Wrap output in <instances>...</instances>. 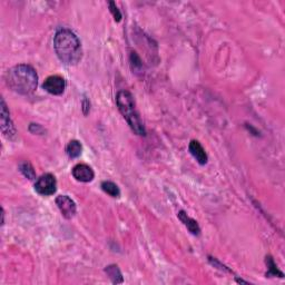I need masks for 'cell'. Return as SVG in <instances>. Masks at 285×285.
Returning <instances> with one entry per match:
<instances>
[{
	"label": "cell",
	"mask_w": 285,
	"mask_h": 285,
	"mask_svg": "<svg viewBox=\"0 0 285 285\" xmlns=\"http://www.w3.org/2000/svg\"><path fill=\"white\" fill-rule=\"evenodd\" d=\"M43 87L47 93L51 94V95H61L65 92L66 88V82L64 77L59 75H52L45 80L43 84Z\"/></svg>",
	"instance_id": "cell-5"
},
{
	"label": "cell",
	"mask_w": 285,
	"mask_h": 285,
	"mask_svg": "<svg viewBox=\"0 0 285 285\" xmlns=\"http://www.w3.org/2000/svg\"><path fill=\"white\" fill-rule=\"evenodd\" d=\"M35 190L38 194L43 196H50L56 193L57 181L52 174H45L40 176L35 184Z\"/></svg>",
	"instance_id": "cell-4"
},
{
	"label": "cell",
	"mask_w": 285,
	"mask_h": 285,
	"mask_svg": "<svg viewBox=\"0 0 285 285\" xmlns=\"http://www.w3.org/2000/svg\"><path fill=\"white\" fill-rule=\"evenodd\" d=\"M189 150L190 155L196 159V162L200 165H205L207 163V154L205 149L203 148V146L199 144L198 141H191L190 142Z\"/></svg>",
	"instance_id": "cell-9"
},
{
	"label": "cell",
	"mask_w": 285,
	"mask_h": 285,
	"mask_svg": "<svg viewBox=\"0 0 285 285\" xmlns=\"http://www.w3.org/2000/svg\"><path fill=\"white\" fill-rule=\"evenodd\" d=\"M83 146L78 141H70L66 146V154L69 158H77L82 155Z\"/></svg>",
	"instance_id": "cell-11"
},
{
	"label": "cell",
	"mask_w": 285,
	"mask_h": 285,
	"mask_svg": "<svg viewBox=\"0 0 285 285\" xmlns=\"http://www.w3.org/2000/svg\"><path fill=\"white\" fill-rule=\"evenodd\" d=\"M1 132L9 140H12L16 136V128L13 126L10 114L3 99H1Z\"/></svg>",
	"instance_id": "cell-6"
},
{
	"label": "cell",
	"mask_w": 285,
	"mask_h": 285,
	"mask_svg": "<svg viewBox=\"0 0 285 285\" xmlns=\"http://www.w3.org/2000/svg\"><path fill=\"white\" fill-rule=\"evenodd\" d=\"M108 4H109V10L111 12V15H113L115 21L119 22L120 20H122V13H120L119 9L117 8V6H116V3L114 1H110Z\"/></svg>",
	"instance_id": "cell-16"
},
{
	"label": "cell",
	"mask_w": 285,
	"mask_h": 285,
	"mask_svg": "<svg viewBox=\"0 0 285 285\" xmlns=\"http://www.w3.org/2000/svg\"><path fill=\"white\" fill-rule=\"evenodd\" d=\"M266 265H267L266 276H280V278H283V273L278 269V266H276L273 258L271 256H266Z\"/></svg>",
	"instance_id": "cell-14"
},
{
	"label": "cell",
	"mask_w": 285,
	"mask_h": 285,
	"mask_svg": "<svg viewBox=\"0 0 285 285\" xmlns=\"http://www.w3.org/2000/svg\"><path fill=\"white\" fill-rule=\"evenodd\" d=\"M105 272L108 278L111 280V282L114 284H118V283H123V275L122 272L119 271L117 265H108L105 269Z\"/></svg>",
	"instance_id": "cell-12"
},
{
	"label": "cell",
	"mask_w": 285,
	"mask_h": 285,
	"mask_svg": "<svg viewBox=\"0 0 285 285\" xmlns=\"http://www.w3.org/2000/svg\"><path fill=\"white\" fill-rule=\"evenodd\" d=\"M1 216H2V221H1V224L3 225V224H4V212H3V209H2V214H1Z\"/></svg>",
	"instance_id": "cell-17"
},
{
	"label": "cell",
	"mask_w": 285,
	"mask_h": 285,
	"mask_svg": "<svg viewBox=\"0 0 285 285\" xmlns=\"http://www.w3.org/2000/svg\"><path fill=\"white\" fill-rule=\"evenodd\" d=\"M19 169H20V172H21L22 175L28 178V180H35V178H36L35 169H34L33 166H31L30 163L25 162V163L20 164Z\"/></svg>",
	"instance_id": "cell-15"
},
{
	"label": "cell",
	"mask_w": 285,
	"mask_h": 285,
	"mask_svg": "<svg viewBox=\"0 0 285 285\" xmlns=\"http://www.w3.org/2000/svg\"><path fill=\"white\" fill-rule=\"evenodd\" d=\"M4 79L8 87L20 95H30L37 89L38 76L29 65L21 64L12 67L6 73Z\"/></svg>",
	"instance_id": "cell-2"
},
{
	"label": "cell",
	"mask_w": 285,
	"mask_h": 285,
	"mask_svg": "<svg viewBox=\"0 0 285 285\" xmlns=\"http://www.w3.org/2000/svg\"><path fill=\"white\" fill-rule=\"evenodd\" d=\"M116 104L132 131L140 136L146 135V129L138 114L133 95L127 91H120L116 96Z\"/></svg>",
	"instance_id": "cell-3"
},
{
	"label": "cell",
	"mask_w": 285,
	"mask_h": 285,
	"mask_svg": "<svg viewBox=\"0 0 285 285\" xmlns=\"http://www.w3.org/2000/svg\"><path fill=\"white\" fill-rule=\"evenodd\" d=\"M56 205L59 208L61 215L67 220H70L76 214V204L69 196L59 195L56 198Z\"/></svg>",
	"instance_id": "cell-7"
},
{
	"label": "cell",
	"mask_w": 285,
	"mask_h": 285,
	"mask_svg": "<svg viewBox=\"0 0 285 285\" xmlns=\"http://www.w3.org/2000/svg\"><path fill=\"white\" fill-rule=\"evenodd\" d=\"M177 216H178V218H180L183 224L187 227V230H189L191 234L193 235H199L200 234V229L197 224V222L187 215L184 211H181L180 213H178Z\"/></svg>",
	"instance_id": "cell-10"
},
{
	"label": "cell",
	"mask_w": 285,
	"mask_h": 285,
	"mask_svg": "<svg viewBox=\"0 0 285 285\" xmlns=\"http://www.w3.org/2000/svg\"><path fill=\"white\" fill-rule=\"evenodd\" d=\"M73 176L75 180L83 183H89L95 177L93 168L87 164H77L73 168Z\"/></svg>",
	"instance_id": "cell-8"
},
{
	"label": "cell",
	"mask_w": 285,
	"mask_h": 285,
	"mask_svg": "<svg viewBox=\"0 0 285 285\" xmlns=\"http://www.w3.org/2000/svg\"><path fill=\"white\" fill-rule=\"evenodd\" d=\"M101 190L107 193L108 195H110L111 197H119L120 196V190L119 187L115 184L113 182H109V181H105L101 183Z\"/></svg>",
	"instance_id": "cell-13"
},
{
	"label": "cell",
	"mask_w": 285,
	"mask_h": 285,
	"mask_svg": "<svg viewBox=\"0 0 285 285\" xmlns=\"http://www.w3.org/2000/svg\"><path fill=\"white\" fill-rule=\"evenodd\" d=\"M53 48L61 62L65 65H77L83 57L82 43L73 31L66 28L57 30L53 37Z\"/></svg>",
	"instance_id": "cell-1"
}]
</instances>
